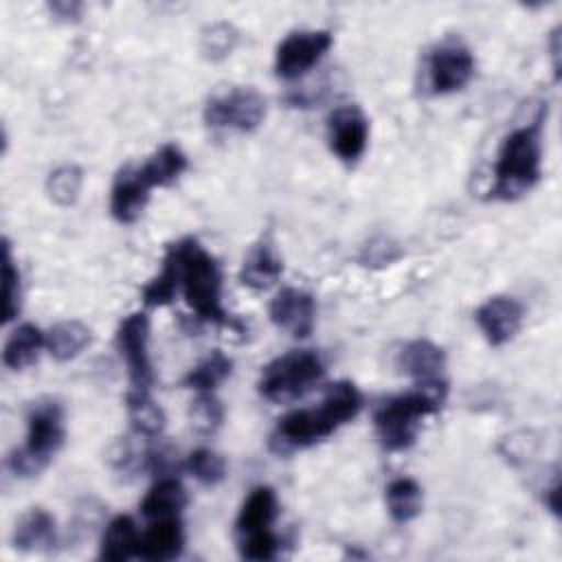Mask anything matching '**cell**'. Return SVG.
<instances>
[{"label":"cell","mask_w":562,"mask_h":562,"mask_svg":"<svg viewBox=\"0 0 562 562\" xmlns=\"http://www.w3.org/2000/svg\"><path fill=\"white\" fill-rule=\"evenodd\" d=\"M362 408V395L349 380L334 382L318 406L299 408L283 415L268 437V446L274 454L288 457L296 450H305L325 441L340 426L351 422Z\"/></svg>","instance_id":"obj_1"},{"label":"cell","mask_w":562,"mask_h":562,"mask_svg":"<svg viewBox=\"0 0 562 562\" xmlns=\"http://www.w3.org/2000/svg\"><path fill=\"white\" fill-rule=\"evenodd\" d=\"M162 259L173 268L178 290H182V296L195 318L233 331H244L241 323L235 321L222 303L220 261L195 237L178 239L167 248Z\"/></svg>","instance_id":"obj_2"},{"label":"cell","mask_w":562,"mask_h":562,"mask_svg":"<svg viewBox=\"0 0 562 562\" xmlns=\"http://www.w3.org/2000/svg\"><path fill=\"white\" fill-rule=\"evenodd\" d=\"M547 103L529 123L514 127L501 143L494 160V182L490 200L514 202L529 193L542 176V127Z\"/></svg>","instance_id":"obj_3"},{"label":"cell","mask_w":562,"mask_h":562,"mask_svg":"<svg viewBox=\"0 0 562 562\" xmlns=\"http://www.w3.org/2000/svg\"><path fill=\"white\" fill-rule=\"evenodd\" d=\"M66 441L64 406L55 397H40L26 408V439L7 454L11 474L26 479L40 474Z\"/></svg>","instance_id":"obj_4"},{"label":"cell","mask_w":562,"mask_h":562,"mask_svg":"<svg viewBox=\"0 0 562 562\" xmlns=\"http://www.w3.org/2000/svg\"><path fill=\"white\" fill-rule=\"evenodd\" d=\"M446 389L415 386L413 391L393 395L378 404L373 413V428L380 446L386 452L408 450L419 432L422 419L439 413L446 402Z\"/></svg>","instance_id":"obj_5"},{"label":"cell","mask_w":562,"mask_h":562,"mask_svg":"<svg viewBox=\"0 0 562 562\" xmlns=\"http://www.w3.org/2000/svg\"><path fill=\"white\" fill-rule=\"evenodd\" d=\"M325 375L321 356L312 349H294L270 360L259 375V395L272 404H290L310 393Z\"/></svg>","instance_id":"obj_6"},{"label":"cell","mask_w":562,"mask_h":562,"mask_svg":"<svg viewBox=\"0 0 562 562\" xmlns=\"http://www.w3.org/2000/svg\"><path fill=\"white\" fill-rule=\"evenodd\" d=\"M266 112L268 103L259 90L250 86H237L211 97L202 116L211 130L248 134L263 123Z\"/></svg>","instance_id":"obj_7"},{"label":"cell","mask_w":562,"mask_h":562,"mask_svg":"<svg viewBox=\"0 0 562 562\" xmlns=\"http://www.w3.org/2000/svg\"><path fill=\"white\" fill-rule=\"evenodd\" d=\"M119 356L125 362L130 391L132 393H151L154 369L149 360V318L145 312H134L125 316L114 336Z\"/></svg>","instance_id":"obj_8"},{"label":"cell","mask_w":562,"mask_h":562,"mask_svg":"<svg viewBox=\"0 0 562 562\" xmlns=\"http://www.w3.org/2000/svg\"><path fill=\"white\" fill-rule=\"evenodd\" d=\"M474 55L472 50L454 37L439 42L426 59V77L428 90L437 97L452 94L463 90L474 77Z\"/></svg>","instance_id":"obj_9"},{"label":"cell","mask_w":562,"mask_h":562,"mask_svg":"<svg viewBox=\"0 0 562 562\" xmlns=\"http://www.w3.org/2000/svg\"><path fill=\"white\" fill-rule=\"evenodd\" d=\"M334 35L327 29L292 31L274 50V72L281 79H299L310 72L331 48Z\"/></svg>","instance_id":"obj_10"},{"label":"cell","mask_w":562,"mask_h":562,"mask_svg":"<svg viewBox=\"0 0 562 562\" xmlns=\"http://www.w3.org/2000/svg\"><path fill=\"white\" fill-rule=\"evenodd\" d=\"M329 149L345 165H356L369 140V121L358 105H340L327 119Z\"/></svg>","instance_id":"obj_11"},{"label":"cell","mask_w":562,"mask_h":562,"mask_svg":"<svg viewBox=\"0 0 562 562\" xmlns=\"http://www.w3.org/2000/svg\"><path fill=\"white\" fill-rule=\"evenodd\" d=\"M395 364L402 373L415 380V386L446 389V351L426 338H415L402 345L395 356Z\"/></svg>","instance_id":"obj_12"},{"label":"cell","mask_w":562,"mask_h":562,"mask_svg":"<svg viewBox=\"0 0 562 562\" xmlns=\"http://www.w3.org/2000/svg\"><path fill=\"white\" fill-rule=\"evenodd\" d=\"M525 318V307L520 301L507 294H496L485 299L474 310V321L492 347H503L520 331Z\"/></svg>","instance_id":"obj_13"},{"label":"cell","mask_w":562,"mask_h":562,"mask_svg":"<svg viewBox=\"0 0 562 562\" xmlns=\"http://www.w3.org/2000/svg\"><path fill=\"white\" fill-rule=\"evenodd\" d=\"M268 316L274 327L288 331L292 338H307L316 323L314 296L299 288H283L270 301Z\"/></svg>","instance_id":"obj_14"},{"label":"cell","mask_w":562,"mask_h":562,"mask_svg":"<svg viewBox=\"0 0 562 562\" xmlns=\"http://www.w3.org/2000/svg\"><path fill=\"white\" fill-rule=\"evenodd\" d=\"M149 191H151V184L147 182L138 165L121 167L110 189L112 217L119 224H134L143 215L149 202V195H151Z\"/></svg>","instance_id":"obj_15"},{"label":"cell","mask_w":562,"mask_h":562,"mask_svg":"<svg viewBox=\"0 0 562 562\" xmlns=\"http://www.w3.org/2000/svg\"><path fill=\"white\" fill-rule=\"evenodd\" d=\"M184 549V531L178 516L156 518L151 520L147 531H140L138 555L151 562H167L182 553Z\"/></svg>","instance_id":"obj_16"},{"label":"cell","mask_w":562,"mask_h":562,"mask_svg":"<svg viewBox=\"0 0 562 562\" xmlns=\"http://www.w3.org/2000/svg\"><path fill=\"white\" fill-rule=\"evenodd\" d=\"M283 274V261L272 244L270 237H261L257 244L250 246L241 270H239V281L250 288V290H268L279 281Z\"/></svg>","instance_id":"obj_17"},{"label":"cell","mask_w":562,"mask_h":562,"mask_svg":"<svg viewBox=\"0 0 562 562\" xmlns=\"http://www.w3.org/2000/svg\"><path fill=\"white\" fill-rule=\"evenodd\" d=\"M11 542L18 551H50L57 544V522L42 507H31L13 527Z\"/></svg>","instance_id":"obj_18"},{"label":"cell","mask_w":562,"mask_h":562,"mask_svg":"<svg viewBox=\"0 0 562 562\" xmlns=\"http://www.w3.org/2000/svg\"><path fill=\"white\" fill-rule=\"evenodd\" d=\"M277 512H279V501H277L274 490L268 485L255 487L237 514L235 536L241 538V536H248L255 531L272 529Z\"/></svg>","instance_id":"obj_19"},{"label":"cell","mask_w":562,"mask_h":562,"mask_svg":"<svg viewBox=\"0 0 562 562\" xmlns=\"http://www.w3.org/2000/svg\"><path fill=\"white\" fill-rule=\"evenodd\" d=\"M138 542H140V531L134 518L127 514H119L103 529L99 558L110 562H125L138 555Z\"/></svg>","instance_id":"obj_20"},{"label":"cell","mask_w":562,"mask_h":562,"mask_svg":"<svg viewBox=\"0 0 562 562\" xmlns=\"http://www.w3.org/2000/svg\"><path fill=\"white\" fill-rule=\"evenodd\" d=\"M187 505V490L176 476H160L145 498L140 501V514L147 520L156 518H169V516H180V512Z\"/></svg>","instance_id":"obj_21"},{"label":"cell","mask_w":562,"mask_h":562,"mask_svg":"<svg viewBox=\"0 0 562 562\" xmlns=\"http://www.w3.org/2000/svg\"><path fill=\"white\" fill-rule=\"evenodd\" d=\"M44 347H46V334L33 323H22L11 331V336L4 342L2 362L11 371H22L37 360Z\"/></svg>","instance_id":"obj_22"},{"label":"cell","mask_w":562,"mask_h":562,"mask_svg":"<svg viewBox=\"0 0 562 562\" xmlns=\"http://www.w3.org/2000/svg\"><path fill=\"white\" fill-rule=\"evenodd\" d=\"M384 501H386V512L391 520L397 525H406L422 514L424 492L415 479L397 476L386 485Z\"/></svg>","instance_id":"obj_23"},{"label":"cell","mask_w":562,"mask_h":562,"mask_svg":"<svg viewBox=\"0 0 562 562\" xmlns=\"http://www.w3.org/2000/svg\"><path fill=\"white\" fill-rule=\"evenodd\" d=\"M138 167L154 189V187L173 184L187 171L189 160H187V154L180 149V145L165 143Z\"/></svg>","instance_id":"obj_24"},{"label":"cell","mask_w":562,"mask_h":562,"mask_svg":"<svg viewBox=\"0 0 562 562\" xmlns=\"http://www.w3.org/2000/svg\"><path fill=\"white\" fill-rule=\"evenodd\" d=\"M90 345V327L81 321H59L46 331V349L57 362L77 358Z\"/></svg>","instance_id":"obj_25"},{"label":"cell","mask_w":562,"mask_h":562,"mask_svg":"<svg viewBox=\"0 0 562 562\" xmlns=\"http://www.w3.org/2000/svg\"><path fill=\"white\" fill-rule=\"evenodd\" d=\"M125 408H127V419H130L134 435L145 437V439L160 437V432L165 430V413L154 402L151 393L127 391Z\"/></svg>","instance_id":"obj_26"},{"label":"cell","mask_w":562,"mask_h":562,"mask_svg":"<svg viewBox=\"0 0 562 562\" xmlns=\"http://www.w3.org/2000/svg\"><path fill=\"white\" fill-rule=\"evenodd\" d=\"M231 371H233V360L224 351L215 349L187 371V375L182 378V386L195 393H213L231 375Z\"/></svg>","instance_id":"obj_27"},{"label":"cell","mask_w":562,"mask_h":562,"mask_svg":"<svg viewBox=\"0 0 562 562\" xmlns=\"http://www.w3.org/2000/svg\"><path fill=\"white\" fill-rule=\"evenodd\" d=\"M83 171L77 165H59L46 178V193L59 206H72L81 193Z\"/></svg>","instance_id":"obj_28"},{"label":"cell","mask_w":562,"mask_h":562,"mask_svg":"<svg viewBox=\"0 0 562 562\" xmlns=\"http://www.w3.org/2000/svg\"><path fill=\"white\" fill-rule=\"evenodd\" d=\"M239 42V31L231 22H213L200 33V53L206 61L226 59Z\"/></svg>","instance_id":"obj_29"},{"label":"cell","mask_w":562,"mask_h":562,"mask_svg":"<svg viewBox=\"0 0 562 562\" xmlns=\"http://www.w3.org/2000/svg\"><path fill=\"white\" fill-rule=\"evenodd\" d=\"M20 301H22L20 270L13 261L11 244L4 237L2 239V323H9L20 314Z\"/></svg>","instance_id":"obj_30"},{"label":"cell","mask_w":562,"mask_h":562,"mask_svg":"<svg viewBox=\"0 0 562 562\" xmlns=\"http://www.w3.org/2000/svg\"><path fill=\"white\" fill-rule=\"evenodd\" d=\"M189 474L204 487H215L226 479V461L211 448H198L187 457Z\"/></svg>","instance_id":"obj_31"},{"label":"cell","mask_w":562,"mask_h":562,"mask_svg":"<svg viewBox=\"0 0 562 562\" xmlns=\"http://www.w3.org/2000/svg\"><path fill=\"white\" fill-rule=\"evenodd\" d=\"M191 426L200 435H213L224 422V408L213 393H198L189 408Z\"/></svg>","instance_id":"obj_32"},{"label":"cell","mask_w":562,"mask_h":562,"mask_svg":"<svg viewBox=\"0 0 562 562\" xmlns=\"http://www.w3.org/2000/svg\"><path fill=\"white\" fill-rule=\"evenodd\" d=\"M279 547H281V542H279V538L274 536L272 529L255 531V533H248V536L237 538L239 555H241L244 560H252V562H263V560L277 558Z\"/></svg>","instance_id":"obj_33"},{"label":"cell","mask_w":562,"mask_h":562,"mask_svg":"<svg viewBox=\"0 0 562 562\" xmlns=\"http://www.w3.org/2000/svg\"><path fill=\"white\" fill-rule=\"evenodd\" d=\"M48 11L59 22H77L81 18L83 4L81 2H68V0H55V2H48Z\"/></svg>","instance_id":"obj_34"},{"label":"cell","mask_w":562,"mask_h":562,"mask_svg":"<svg viewBox=\"0 0 562 562\" xmlns=\"http://www.w3.org/2000/svg\"><path fill=\"white\" fill-rule=\"evenodd\" d=\"M542 503L547 505V509H549L553 516H560V476H558V474L553 476L551 485L544 487Z\"/></svg>","instance_id":"obj_35"},{"label":"cell","mask_w":562,"mask_h":562,"mask_svg":"<svg viewBox=\"0 0 562 562\" xmlns=\"http://www.w3.org/2000/svg\"><path fill=\"white\" fill-rule=\"evenodd\" d=\"M560 29H553V33H551V59H553V72H555V77L560 75V61H558V57H560Z\"/></svg>","instance_id":"obj_36"}]
</instances>
